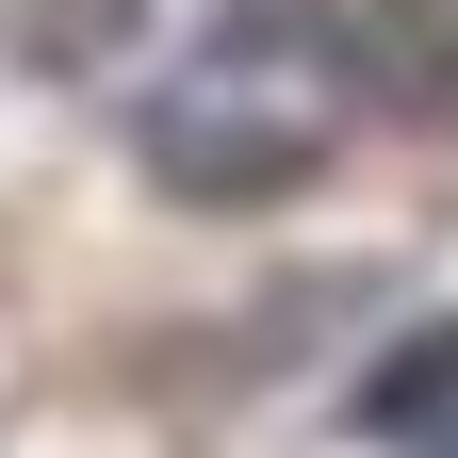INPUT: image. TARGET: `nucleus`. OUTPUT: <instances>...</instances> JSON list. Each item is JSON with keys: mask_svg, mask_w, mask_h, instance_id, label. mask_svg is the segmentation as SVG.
<instances>
[{"mask_svg": "<svg viewBox=\"0 0 458 458\" xmlns=\"http://www.w3.org/2000/svg\"><path fill=\"white\" fill-rule=\"evenodd\" d=\"M360 98L458 131V0H377V17H360Z\"/></svg>", "mask_w": 458, "mask_h": 458, "instance_id": "nucleus-2", "label": "nucleus"}, {"mask_svg": "<svg viewBox=\"0 0 458 458\" xmlns=\"http://www.w3.org/2000/svg\"><path fill=\"white\" fill-rule=\"evenodd\" d=\"M442 410H458V311L410 344V360H377V377H360V426H377V442H426Z\"/></svg>", "mask_w": 458, "mask_h": 458, "instance_id": "nucleus-3", "label": "nucleus"}, {"mask_svg": "<svg viewBox=\"0 0 458 458\" xmlns=\"http://www.w3.org/2000/svg\"><path fill=\"white\" fill-rule=\"evenodd\" d=\"M410 458H458V410H442V426H426V442H410Z\"/></svg>", "mask_w": 458, "mask_h": 458, "instance_id": "nucleus-4", "label": "nucleus"}, {"mask_svg": "<svg viewBox=\"0 0 458 458\" xmlns=\"http://www.w3.org/2000/svg\"><path fill=\"white\" fill-rule=\"evenodd\" d=\"M344 114H360V33L295 17V0H246V17H213L197 49L148 66L131 164L164 197H197V213H262V197H295L344 148Z\"/></svg>", "mask_w": 458, "mask_h": 458, "instance_id": "nucleus-1", "label": "nucleus"}]
</instances>
